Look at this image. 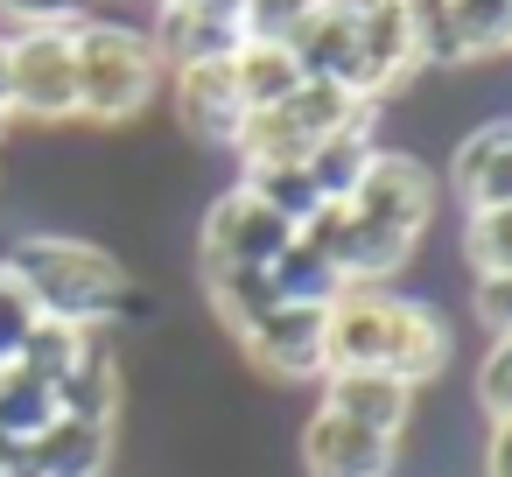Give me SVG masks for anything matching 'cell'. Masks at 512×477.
<instances>
[{
  "label": "cell",
  "instance_id": "cell-1",
  "mask_svg": "<svg viewBox=\"0 0 512 477\" xmlns=\"http://www.w3.org/2000/svg\"><path fill=\"white\" fill-rule=\"evenodd\" d=\"M0 274L29 295L36 316L78 323V330H106L134 302L127 260H113L99 239H78V232H22V239H8Z\"/></svg>",
  "mask_w": 512,
  "mask_h": 477
},
{
  "label": "cell",
  "instance_id": "cell-2",
  "mask_svg": "<svg viewBox=\"0 0 512 477\" xmlns=\"http://www.w3.org/2000/svg\"><path fill=\"white\" fill-rule=\"evenodd\" d=\"M71 50H78V120L92 127H127L155 106L162 92V57L148 43L141 22H120V15H78L71 22Z\"/></svg>",
  "mask_w": 512,
  "mask_h": 477
},
{
  "label": "cell",
  "instance_id": "cell-3",
  "mask_svg": "<svg viewBox=\"0 0 512 477\" xmlns=\"http://www.w3.org/2000/svg\"><path fill=\"white\" fill-rule=\"evenodd\" d=\"M365 113H379V106L351 99L344 85L302 78V85H295L281 106H260V113H246L239 141H232V155H239V176H246V169H281V162H309V148H316L323 134H337V127L365 120Z\"/></svg>",
  "mask_w": 512,
  "mask_h": 477
},
{
  "label": "cell",
  "instance_id": "cell-4",
  "mask_svg": "<svg viewBox=\"0 0 512 477\" xmlns=\"http://www.w3.org/2000/svg\"><path fill=\"white\" fill-rule=\"evenodd\" d=\"M8 120H29V127H64V120H78V50H71V22L8 29Z\"/></svg>",
  "mask_w": 512,
  "mask_h": 477
},
{
  "label": "cell",
  "instance_id": "cell-5",
  "mask_svg": "<svg viewBox=\"0 0 512 477\" xmlns=\"http://www.w3.org/2000/svg\"><path fill=\"white\" fill-rule=\"evenodd\" d=\"M351 218H365L372 232L400 239V246H421V232L435 225V204H442V176L414 155V148H379L372 169L358 176V190L344 197Z\"/></svg>",
  "mask_w": 512,
  "mask_h": 477
},
{
  "label": "cell",
  "instance_id": "cell-6",
  "mask_svg": "<svg viewBox=\"0 0 512 477\" xmlns=\"http://www.w3.org/2000/svg\"><path fill=\"white\" fill-rule=\"evenodd\" d=\"M295 232L246 190V183H232V190H218L211 197V211H204V232H197V267H253V274H267V260L288 246Z\"/></svg>",
  "mask_w": 512,
  "mask_h": 477
},
{
  "label": "cell",
  "instance_id": "cell-7",
  "mask_svg": "<svg viewBox=\"0 0 512 477\" xmlns=\"http://www.w3.org/2000/svg\"><path fill=\"white\" fill-rule=\"evenodd\" d=\"M169 99H176V127L197 148H225L232 155V141L246 127V99L232 85V64H176L169 71Z\"/></svg>",
  "mask_w": 512,
  "mask_h": 477
},
{
  "label": "cell",
  "instance_id": "cell-8",
  "mask_svg": "<svg viewBox=\"0 0 512 477\" xmlns=\"http://www.w3.org/2000/svg\"><path fill=\"white\" fill-rule=\"evenodd\" d=\"M239 351L267 372V379H323L330 365H323V309H295V302H274L246 337H239Z\"/></svg>",
  "mask_w": 512,
  "mask_h": 477
},
{
  "label": "cell",
  "instance_id": "cell-9",
  "mask_svg": "<svg viewBox=\"0 0 512 477\" xmlns=\"http://www.w3.org/2000/svg\"><path fill=\"white\" fill-rule=\"evenodd\" d=\"M449 351H456V330H449V316L428 302V295H393V316H386V365L379 372H393V379H407L414 393L449 365Z\"/></svg>",
  "mask_w": 512,
  "mask_h": 477
},
{
  "label": "cell",
  "instance_id": "cell-10",
  "mask_svg": "<svg viewBox=\"0 0 512 477\" xmlns=\"http://www.w3.org/2000/svg\"><path fill=\"white\" fill-rule=\"evenodd\" d=\"M106 463H113V428L71 414H57L43 435L8 449V477H106Z\"/></svg>",
  "mask_w": 512,
  "mask_h": 477
},
{
  "label": "cell",
  "instance_id": "cell-11",
  "mask_svg": "<svg viewBox=\"0 0 512 477\" xmlns=\"http://www.w3.org/2000/svg\"><path fill=\"white\" fill-rule=\"evenodd\" d=\"M393 456H400V442H386V435H372L330 407H316L302 421V470L309 477H386Z\"/></svg>",
  "mask_w": 512,
  "mask_h": 477
},
{
  "label": "cell",
  "instance_id": "cell-12",
  "mask_svg": "<svg viewBox=\"0 0 512 477\" xmlns=\"http://www.w3.org/2000/svg\"><path fill=\"white\" fill-rule=\"evenodd\" d=\"M442 183L456 190L463 211H498V204H512V127H505V120H484V127L456 134Z\"/></svg>",
  "mask_w": 512,
  "mask_h": 477
},
{
  "label": "cell",
  "instance_id": "cell-13",
  "mask_svg": "<svg viewBox=\"0 0 512 477\" xmlns=\"http://www.w3.org/2000/svg\"><path fill=\"white\" fill-rule=\"evenodd\" d=\"M414 400L421 393L407 379H393V372H323V407L358 421V428H372V435H386V442H407Z\"/></svg>",
  "mask_w": 512,
  "mask_h": 477
},
{
  "label": "cell",
  "instance_id": "cell-14",
  "mask_svg": "<svg viewBox=\"0 0 512 477\" xmlns=\"http://www.w3.org/2000/svg\"><path fill=\"white\" fill-rule=\"evenodd\" d=\"M120 407H127V372H120V358L106 351V337H92V351L57 379V414L120 428Z\"/></svg>",
  "mask_w": 512,
  "mask_h": 477
},
{
  "label": "cell",
  "instance_id": "cell-15",
  "mask_svg": "<svg viewBox=\"0 0 512 477\" xmlns=\"http://www.w3.org/2000/svg\"><path fill=\"white\" fill-rule=\"evenodd\" d=\"M148 43H155L162 71H176V64H225V57L239 50V22H225V15H176V8H155Z\"/></svg>",
  "mask_w": 512,
  "mask_h": 477
},
{
  "label": "cell",
  "instance_id": "cell-16",
  "mask_svg": "<svg viewBox=\"0 0 512 477\" xmlns=\"http://www.w3.org/2000/svg\"><path fill=\"white\" fill-rule=\"evenodd\" d=\"M379 113H365V120H351V127H337V134H323L316 148H309V176H316V190H323V204H344L351 190H358V176L372 169V155H379V127H372Z\"/></svg>",
  "mask_w": 512,
  "mask_h": 477
},
{
  "label": "cell",
  "instance_id": "cell-17",
  "mask_svg": "<svg viewBox=\"0 0 512 477\" xmlns=\"http://www.w3.org/2000/svg\"><path fill=\"white\" fill-rule=\"evenodd\" d=\"M267 288H274V302H295V309H330L337 295H344V274L295 232L274 260H267Z\"/></svg>",
  "mask_w": 512,
  "mask_h": 477
},
{
  "label": "cell",
  "instance_id": "cell-18",
  "mask_svg": "<svg viewBox=\"0 0 512 477\" xmlns=\"http://www.w3.org/2000/svg\"><path fill=\"white\" fill-rule=\"evenodd\" d=\"M225 64H232V85H239L246 113H260V106H281V99L302 85V71H295V57H288L281 43H246V36H239V50H232Z\"/></svg>",
  "mask_w": 512,
  "mask_h": 477
},
{
  "label": "cell",
  "instance_id": "cell-19",
  "mask_svg": "<svg viewBox=\"0 0 512 477\" xmlns=\"http://www.w3.org/2000/svg\"><path fill=\"white\" fill-rule=\"evenodd\" d=\"M57 421V386L36 379L29 365H0V435L8 442H29Z\"/></svg>",
  "mask_w": 512,
  "mask_h": 477
},
{
  "label": "cell",
  "instance_id": "cell-20",
  "mask_svg": "<svg viewBox=\"0 0 512 477\" xmlns=\"http://www.w3.org/2000/svg\"><path fill=\"white\" fill-rule=\"evenodd\" d=\"M204 274V295H211V309H218V323L232 330V337H246L267 309H274V288H267V274H253V267H197Z\"/></svg>",
  "mask_w": 512,
  "mask_h": 477
},
{
  "label": "cell",
  "instance_id": "cell-21",
  "mask_svg": "<svg viewBox=\"0 0 512 477\" xmlns=\"http://www.w3.org/2000/svg\"><path fill=\"white\" fill-rule=\"evenodd\" d=\"M239 183H246V190H253V197H260V204L288 225V232H302V225L323 211V190H316V176H309L302 162H281V169H246Z\"/></svg>",
  "mask_w": 512,
  "mask_h": 477
},
{
  "label": "cell",
  "instance_id": "cell-22",
  "mask_svg": "<svg viewBox=\"0 0 512 477\" xmlns=\"http://www.w3.org/2000/svg\"><path fill=\"white\" fill-rule=\"evenodd\" d=\"M92 337H99V330H78V323H50V316H36V323H29V337H22V351H15V365H29L36 379H50V386H57V379L92 351Z\"/></svg>",
  "mask_w": 512,
  "mask_h": 477
},
{
  "label": "cell",
  "instance_id": "cell-23",
  "mask_svg": "<svg viewBox=\"0 0 512 477\" xmlns=\"http://www.w3.org/2000/svg\"><path fill=\"white\" fill-rule=\"evenodd\" d=\"M456 253L477 274H512V204L498 211H463V232H456Z\"/></svg>",
  "mask_w": 512,
  "mask_h": 477
},
{
  "label": "cell",
  "instance_id": "cell-24",
  "mask_svg": "<svg viewBox=\"0 0 512 477\" xmlns=\"http://www.w3.org/2000/svg\"><path fill=\"white\" fill-rule=\"evenodd\" d=\"M449 22H456L463 64L498 57V50H505V36H512V0H449Z\"/></svg>",
  "mask_w": 512,
  "mask_h": 477
},
{
  "label": "cell",
  "instance_id": "cell-25",
  "mask_svg": "<svg viewBox=\"0 0 512 477\" xmlns=\"http://www.w3.org/2000/svg\"><path fill=\"white\" fill-rule=\"evenodd\" d=\"M316 8H323V0H239V36H246V43H281V50H288Z\"/></svg>",
  "mask_w": 512,
  "mask_h": 477
},
{
  "label": "cell",
  "instance_id": "cell-26",
  "mask_svg": "<svg viewBox=\"0 0 512 477\" xmlns=\"http://www.w3.org/2000/svg\"><path fill=\"white\" fill-rule=\"evenodd\" d=\"M477 407L491 428H512V337H491V351L477 365Z\"/></svg>",
  "mask_w": 512,
  "mask_h": 477
},
{
  "label": "cell",
  "instance_id": "cell-27",
  "mask_svg": "<svg viewBox=\"0 0 512 477\" xmlns=\"http://www.w3.org/2000/svg\"><path fill=\"white\" fill-rule=\"evenodd\" d=\"M92 15V0H0V22L15 29H50V22H78Z\"/></svg>",
  "mask_w": 512,
  "mask_h": 477
},
{
  "label": "cell",
  "instance_id": "cell-28",
  "mask_svg": "<svg viewBox=\"0 0 512 477\" xmlns=\"http://www.w3.org/2000/svg\"><path fill=\"white\" fill-rule=\"evenodd\" d=\"M29 323H36V309H29V295L0 274V365H15V351H22V337H29Z\"/></svg>",
  "mask_w": 512,
  "mask_h": 477
},
{
  "label": "cell",
  "instance_id": "cell-29",
  "mask_svg": "<svg viewBox=\"0 0 512 477\" xmlns=\"http://www.w3.org/2000/svg\"><path fill=\"white\" fill-rule=\"evenodd\" d=\"M477 323L491 337H512V274H477Z\"/></svg>",
  "mask_w": 512,
  "mask_h": 477
},
{
  "label": "cell",
  "instance_id": "cell-30",
  "mask_svg": "<svg viewBox=\"0 0 512 477\" xmlns=\"http://www.w3.org/2000/svg\"><path fill=\"white\" fill-rule=\"evenodd\" d=\"M155 8H176V15H225V22H239V0H155Z\"/></svg>",
  "mask_w": 512,
  "mask_h": 477
},
{
  "label": "cell",
  "instance_id": "cell-31",
  "mask_svg": "<svg viewBox=\"0 0 512 477\" xmlns=\"http://www.w3.org/2000/svg\"><path fill=\"white\" fill-rule=\"evenodd\" d=\"M0 106H8V29H0Z\"/></svg>",
  "mask_w": 512,
  "mask_h": 477
},
{
  "label": "cell",
  "instance_id": "cell-32",
  "mask_svg": "<svg viewBox=\"0 0 512 477\" xmlns=\"http://www.w3.org/2000/svg\"><path fill=\"white\" fill-rule=\"evenodd\" d=\"M8 449H15V442H8V435H0V470H8Z\"/></svg>",
  "mask_w": 512,
  "mask_h": 477
},
{
  "label": "cell",
  "instance_id": "cell-33",
  "mask_svg": "<svg viewBox=\"0 0 512 477\" xmlns=\"http://www.w3.org/2000/svg\"><path fill=\"white\" fill-rule=\"evenodd\" d=\"M8 127H15V120H8V106H0V141H8Z\"/></svg>",
  "mask_w": 512,
  "mask_h": 477
},
{
  "label": "cell",
  "instance_id": "cell-34",
  "mask_svg": "<svg viewBox=\"0 0 512 477\" xmlns=\"http://www.w3.org/2000/svg\"><path fill=\"white\" fill-rule=\"evenodd\" d=\"M0 477H8V470H0Z\"/></svg>",
  "mask_w": 512,
  "mask_h": 477
}]
</instances>
